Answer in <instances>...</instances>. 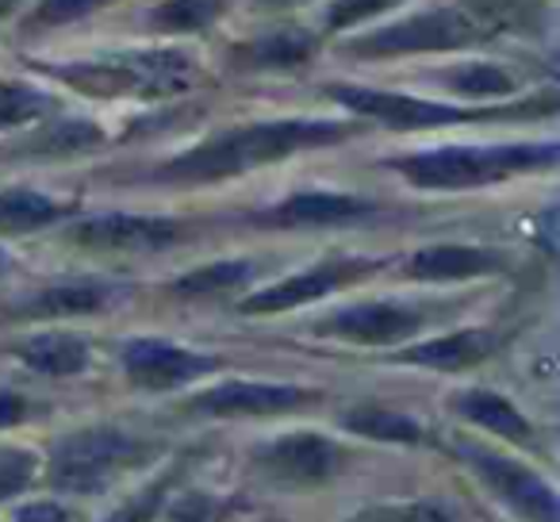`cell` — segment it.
Listing matches in <instances>:
<instances>
[{"mask_svg": "<svg viewBox=\"0 0 560 522\" xmlns=\"http://www.w3.org/2000/svg\"><path fill=\"white\" fill-rule=\"evenodd\" d=\"M350 127L330 124V119H272V124H249L234 127V131L211 135L188 154L173 158L162 170L170 181H219L234 177V173L257 170V165L280 162V158L296 154L307 147H330V142L346 139Z\"/></svg>", "mask_w": 560, "mask_h": 522, "instance_id": "obj_1", "label": "cell"}, {"mask_svg": "<svg viewBox=\"0 0 560 522\" xmlns=\"http://www.w3.org/2000/svg\"><path fill=\"white\" fill-rule=\"evenodd\" d=\"M66 85L89 96H177L196 81V62L180 50H135V55H108L93 62L58 66Z\"/></svg>", "mask_w": 560, "mask_h": 522, "instance_id": "obj_2", "label": "cell"}, {"mask_svg": "<svg viewBox=\"0 0 560 522\" xmlns=\"http://www.w3.org/2000/svg\"><path fill=\"white\" fill-rule=\"evenodd\" d=\"M557 162V147H442V150H422L404 162H396V170L404 173L411 185L419 188H476L491 185V181L514 177L526 170H549Z\"/></svg>", "mask_w": 560, "mask_h": 522, "instance_id": "obj_3", "label": "cell"}, {"mask_svg": "<svg viewBox=\"0 0 560 522\" xmlns=\"http://www.w3.org/2000/svg\"><path fill=\"white\" fill-rule=\"evenodd\" d=\"M158 453L154 442L139 434H127L116 427H93L78 430V434L62 438L55 445V457H50V480L62 491H104L119 480L124 473H131L135 465H147Z\"/></svg>", "mask_w": 560, "mask_h": 522, "instance_id": "obj_4", "label": "cell"}, {"mask_svg": "<svg viewBox=\"0 0 560 522\" xmlns=\"http://www.w3.org/2000/svg\"><path fill=\"white\" fill-rule=\"evenodd\" d=\"M488 24L480 20V12L472 9V0L460 9H442V12H419L411 20H399L392 27L365 35L353 43L358 55H427V50H457L468 43L483 39Z\"/></svg>", "mask_w": 560, "mask_h": 522, "instance_id": "obj_5", "label": "cell"}, {"mask_svg": "<svg viewBox=\"0 0 560 522\" xmlns=\"http://www.w3.org/2000/svg\"><path fill=\"white\" fill-rule=\"evenodd\" d=\"M457 453L506 507H514V511L522 514V519L557 522V491H552L549 480H541L534 468L518 465L514 457H499L495 450H483V445H476V442H460Z\"/></svg>", "mask_w": 560, "mask_h": 522, "instance_id": "obj_6", "label": "cell"}, {"mask_svg": "<svg viewBox=\"0 0 560 522\" xmlns=\"http://www.w3.org/2000/svg\"><path fill=\"white\" fill-rule=\"evenodd\" d=\"M376 266H381V262H369V257H330V262H323V266L304 269V274L289 277V281L254 292V297L242 304V312L272 315V312H289V308H300V304H312V300H323L335 289H342V285L373 274Z\"/></svg>", "mask_w": 560, "mask_h": 522, "instance_id": "obj_7", "label": "cell"}, {"mask_svg": "<svg viewBox=\"0 0 560 522\" xmlns=\"http://www.w3.org/2000/svg\"><path fill=\"white\" fill-rule=\"evenodd\" d=\"M215 366L219 361L208 358V353L185 350V346H173L165 338H135L124 350L127 381L150 392H170L180 388V384H192Z\"/></svg>", "mask_w": 560, "mask_h": 522, "instance_id": "obj_8", "label": "cell"}, {"mask_svg": "<svg viewBox=\"0 0 560 522\" xmlns=\"http://www.w3.org/2000/svg\"><path fill=\"white\" fill-rule=\"evenodd\" d=\"M70 239L85 250H108V254H147L180 239L177 219L158 216H96L81 219Z\"/></svg>", "mask_w": 560, "mask_h": 522, "instance_id": "obj_9", "label": "cell"}, {"mask_svg": "<svg viewBox=\"0 0 560 522\" xmlns=\"http://www.w3.org/2000/svg\"><path fill=\"white\" fill-rule=\"evenodd\" d=\"M330 96H335L338 104H346V108L361 112V116H373L392 127H442V124H465V119H472V112H465V108L419 101V96L381 93V89L335 85Z\"/></svg>", "mask_w": 560, "mask_h": 522, "instance_id": "obj_10", "label": "cell"}, {"mask_svg": "<svg viewBox=\"0 0 560 522\" xmlns=\"http://www.w3.org/2000/svg\"><path fill=\"white\" fill-rule=\"evenodd\" d=\"M312 388H296V384H269V381H226L219 388L203 392L192 399V411L200 415H284L296 407L312 404Z\"/></svg>", "mask_w": 560, "mask_h": 522, "instance_id": "obj_11", "label": "cell"}, {"mask_svg": "<svg viewBox=\"0 0 560 522\" xmlns=\"http://www.w3.org/2000/svg\"><path fill=\"white\" fill-rule=\"evenodd\" d=\"M261 468L277 480H289V484H323L346 465L342 450H338L330 438L323 434H289V438H277L261 450Z\"/></svg>", "mask_w": 560, "mask_h": 522, "instance_id": "obj_12", "label": "cell"}, {"mask_svg": "<svg viewBox=\"0 0 560 522\" xmlns=\"http://www.w3.org/2000/svg\"><path fill=\"white\" fill-rule=\"evenodd\" d=\"M427 327V312L407 304H358L346 308V312L330 315L323 323V335L335 338H350V343L361 346H392L404 343V338H415Z\"/></svg>", "mask_w": 560, "mask_h": 522, "instance_id": "obj_13", "label": "cell"}, {"mask_svg": "<svg viewBox=\"0 0 560 522\" xmlns=\"http://www.w3.org/2000/svg\"><path fill=\"white\" fill-rule=\"evenodd\" d=\"M503 269V254L488 246H460V242H442V246H427L407 262V274L415 281H468V277H483Z\"/></svg>", "mask_w": 560, "mask_h": 522, "instance_id": "obj_14", "label": "cell"}, {"mask_svg": "<svg viewBox=\"0 0 560 522\" xmlns=\"http://www.w3.org/2000/svg\"><path fill=\"white\" fill-rule=\"evenodd\" d=\"M116 300V289L104 281H70V285H50V289L35 292L32 300L16 308L12 315L20 320H62V315H89L101 312Z\"/></svg>", "mask_w": 560, "mask_h": 522, "instance_id": "obj_15", "label": "cell"}, {"mask_svg": "<svg viewBox=\"0 0 560 522\" xmlns=\"http://www.w3.org/2000/svg\"><path fill=\"white\" fill-rule=\"evenodd\" d=\"M373 211V204H365L361 196L346 193H296L284 204L269 211V223L280 227H330V223H350V219Z\"/></svg>", "mask_w": 560, "mask_h": 522, "instance_id": "obj_16", "label": "cell"}, {"mask_svg": "<svg viewBox=\"0 0 560 522\" xmlns=\"http://www.w3.org/2000/svg\"><path fill=\"white\" fill-rule=\"evenodd\" d=\"M453 411H457L460 419L476 422V427L491 430V434L506 438V442H514V445L534 442V427H529V419L511 404V399L499 396V392L468 388V392H460V396L453 399Z\"/></svg>", "mask_w": 560, "mask_h": 522, "instance_id": "obj_17", "label": "cell"}, {"mask_svg": "<svg viewBox=\"0 0 560 522\" xmlns=\"http://www.w3.org/2000/svg\"><path fill=\"white\" fill-rule=\"evenodd\" d=\"M491 350H495V338H491L488 330H457V335H445V338H434V343L411 346V350L399 353V361L457 373V369L480 366Z\"/></svg>", "mask_w": 560, "mask_h": 522, "instance_id": "obj_18", "label": "cell"}, {"mask_svg": "<svg viewBox=\"0 0 560 522\" xmlns=\"http://www.w3.org/2000/svg\"><path fill=\"white\" fill-rule=\"evenodd\" d=\"M20 361L32 373L43 376H78L89 369V343L66 330H50V335H35L20 343Z\"/></svg>", "mask_w": 560, "mask_h": 522, "instance_id": "obj_19", "label": "cell"}, {"mask_svg": "<svg viewBox=\"0 0 560 522\" xmlns=\"http://www.w3.org/2000/svg\"><path fill=\"white\" fill-rule=\"evenodd\" d=\"M66 216V204L50 200L32 188H4L0 193V234H27Z\"/></svg>", "mask_w": 560, "mask_h": 522, "instance_id": "obj_20", "label": "cell"}, {"mask_svg": "<svg viewBox=\"0 0 560 522\" xmlns=\"http://www.w3.org/2000/svg\"><path fill=\"white\" fill-rule=\"evenodd\" d=\"M342 427L353 430L361 438H376V442H422V427L407 415L392 411V407H376V404H365V407H353V411L342 415Z\"/></svg>", "mask_w": 560, "mask_h": 522, "instance_id": "obj_21", "label": "cell"}, {"mask_svg": "<svg viewBox=\"0 0 560 522\" xmlns=\"http://www.w3.org/2000/svg\"><path fill=\"white\" fill-rule=\"evenodd\" d=\"M104 142V131L89 119H62V124L43 127L35 139L24 142V154H39V158H70L81 150H93Z\"/></svg>", "mask_w": 560, "mask_h": 522, "instance_id": "obj_22", "label": "cell"}, {"mask_svg": "<svg viewBox=\"0 0 560 522\" xmlns=\"http://www.w3.org/2000/svg\"><path fill=\"white\" fill-rule=\"evenodd\" d=\"M50 108H55V96H47L43 89L24 81H0V131L43 119Z\"/></svg>", "mask_w": 560, "mask_h": 522, "instance_id": "obj_23", "label": "cell"}, {"mask_svg": "<svg viewBox=\"0 0 560 522\" xmlns=\"http://www.w3.org/2000/svg\"><path fill=\"white\" fill-rule=\"evenodd\" d=\"M223 12V0H165L150 12V24L162 32H203Z\"/></svg>", "mask_w": 560, "mask_h": 522, "instance_id": "obj_24", "label": "cell"}, {"mask_svg": "<svg viewBox=\"0 0 560 522\" xmlns=\"http://www.w3.org/2000/svg\"><path fill=\"white\" fill-rule=\"evenodd\" d=\"M257 266L254 262H215V266H203L196 274L180 277L177 292L185 297H208V292H226V289H238V285L254 281Z\"/></svg>", "mask_w": 560, "mask_h": 522, "instance_id": "obj_25", "label": "cell"}, {"mask_svg": "<svg viewBox=\"0 0 560 522\" xmlns=\"http://www.w3.org/2000/svg\"><path fill=\"white\" fill-rule=\"evenodd\" d=\"M445 78H450V85L457 89L460 96H506L518 85L503 66H491V62H468V66H460V70L445 73Z\"/></svg>", "mask_w": 560, "mask_h": 522, "instance_id": "obj_26", "label": "cell"}, {"mask_svg": "<svg viewBox=\"0 0 560 522\" xmlns=\"http://www.w3.org/2000/svg\"><path fill=\"white\" fill-rule=\"evenodd\" d=\"M315 50V39L304 32H280V35H269V39L254 43L249 47V62L257 66H300L304 58H312Z\"/></svg>", "mask_w": 560, "mask_h": 522, "instance_id": "obj_27", "label": "cell"}, {"mask_svg": "<svg viewBox=\"0 0 560 522\" xmlns=\"http://www.w3.org/2000/svg\"><path fill=\"white\" fill-rule=\"evenodd\" d=\"M353 522H457L453 511L438 499H411V503H384L361 511Z\"/></svg>", "mask_w": 560, "mask_h": 522, "instance_id": "obj_28", "label": "cell"}, {"mask_svg": "<svg viewBox=\"0 0 560 522\" xmlns=\"http://www.w3.org/2000/svg\"><path fill=\"white\" fill-rule=\"evenodd\" d=\"M39 473L35 453L20 450V445H0V499L20 496Z\"/></svg>", "mask_w": 560, "mask_h": 522, "instance_id": "obj_29", "label": "cell"}, {"mask_svg": "<svg viewBox=\"0 0 560 522\" xmlns=\"http://www.w3.org/2000/svg\"><path fill=\"white\" fill-rule=\"evenodd\" d=\"M108 4H116V0H39V9L32 12V27H62L93 16Z\"/></svg>", "mask_w": 560, "mask_h": 522, "instance_id": "obj_30", "label": "cell"}, {"mask_svg": "<svg viewBox=\"0 0 560 522\" xmlns=\"http://www.w3.org/2000/svg\"><path fill=\"white\" fill-rule=\"evenodd\" d=\"M165 488H170V480H154L150 488H142L139 496L127 499V503L119 507V511H112L104 522H150L158 514V507H162Z\"/></svg>", "mask_w": 560, "mask_h": 522, "instance_id": "obj_31", "label": "cell"}, {"mask_svg": "<svg viewBox=\"0 0 560 522\" xmlns=\"http://www.w3.org/2000/svg\"><path fill=\"white\" fill-rule=\"evenodd\" d=\"M399 0H335L327 12V24L335 27H350V24H361L369 16H381V12L396 9Z\"/></svg>", "mask_w": 560, "mask_h": 522, "instance_id": "obj_32", "label": "cell"}, {"mask_svg": "<svg viewBox=\"0 0 560 522\" xmlns=\"http://www.w3.org/2000/svg\"><path fill=\"white\" fill-rule=\"evenodd\" d=\"M16 522H73V514L66 507L50 503V499H39V503H27L16 511Z\"/></svg>", "mask_w": 560, "mask_h": 522, "instance_id": "obj_33", "label": "cell"}, {"mask_svg": "<svg viewBox=\"0 0 560 522\" xmlns=\"http://www.w3.org/2000/svg\"><path fill=\"white\" fill-rule=\"evenodd\" d=\"M27 399L16 396V392H0V430L4 427H16L20 419H27Z\"/></svg>", "mask_w": 560, "mask_h": 522, "instance_id": "obj_34", "label": "cell"}, {"mask_svg": "<svg viewBox=\"0 0 560 522\" xmlns=\"http://www.w3.org/2000/svg\"><path fill=\"white\" fill-rule=\"evenodd\" d=\"M4 269H9V254H4V250H0V274H4Z\"/></svg>", "mask_w": 560, "mask_h": 522, "instance_id": "obj_35", "label": "cell"}, {"mask_svg": "<svg viewBox=\"0 0 560 522\" xmlns=\"http://www.w3.org/2000/svg\"><path fill=\"white\" fill-rule=\"evenodd\" d=\"M272 4H296V0H272Z\"/></svg>", "mask_w": 560, "mask_h": 522, "instance_id": "obj_36", "label": "cell"}]
</instances>
